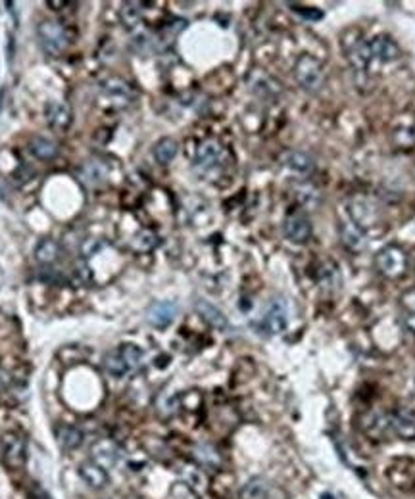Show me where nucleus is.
Masks as SVG:
<instances>
[{
  "instance_id": "f257e3e1",
  "label": "nucleus",
  "mask_w": 415,
  "mask_h": 499,
  "mask_svg": "<svg viewBox=\"0 0 415 499\" xmlns=\"http://www.w3.org/2000/svg\"><path fill=\"white\" fill-rule=\"evenodd\" d=\"M294 77H296V83L304 91L317 93L323 87V83H325L323 64L317 58H313L312 54H302L296 60V65H294Z\"/></svg>"
},
{
  "instance_id": "f03ea898",
  "label": "nucleus",
  "mask_w": 415,
  "mask_h": 499,
  "mask_svg": "<svg viewBox=\"0 0 415 499\" xmlns=\"http://www.w3.org/2000/svg\"><path fill=\"white\" fill-rule=\"evenodd\" d=\"M375 267L386 279H400L408 271V255L400 246H385L375 255Z\"/></svg>"
},
{
  "instance_id": "7ed1b4c3",
  "label": "nucleus",
  "mask_w": 415,
  "mask_h": 499,
  "mask_svg": "<svg viewBox=\"0 0 415 499\" xmlns=\"http://www.w3.org/2000/svg\"><path fill=\"white\" fill-rule=\"evenodd\" d=\"M39 43L48 56H58L67 46V31L56 20H44L37 25Z\"/></svg>"
},
{
  "instance_id": "20e7f679",
  "label": "nucleus",
  "mask_w": 415,
  "mask_h": 499,
  "mask_svg": "<svg viewBox=\"0 0 415 499\" xmlns=\"http://www.w3.org/2000/svg\"><path fill=\"white\" fill-rule=\"evenodd\" d=\"M2 459L10 469H23L27 463V441L18 432H6L0 438Z\"/></svg>"
},
{
  "instance_id": "39448f33",
  "label": "nucleus",
  "mask_w": 415,
  "mask_h": 499,
  "mask_svg": "<svg viewBox=\"0 0 415 499\" xmlns=\"http://www.w3.org/2000/svg\"><path fill=\"white\" fill-rule=\"evenodd\" d=\"M289 325V310L283 298H273L263 315V328L270 334H281Z\"/></svg>"
},
{
  "instance_id": "423d86ee",
  "label": "nucleus",
  "mask_w": 415,
  "mask_h": 499,
  "mask_svg": "<svg viewBox=\"0 0 415 499\" xmlns=\"http://www.w3.org/2000/svg\"><path fill=\"white\" fill-rule=\"evenodd\" d=\"M283 232L286 239L294 242V244H306L308 240L312 239V223L306 215L302 213H292L284 219Z\"/></svg>"
},
{
  "instance_id": "0eeeda50",
  "label": "nucleus",
  "mask_w": 415,
  "mask_h": 499,
  "mask_svg": "<svg viewBox=\"0 0 415 499\" xmlns=\"http://www.w3.org/2000/svg\"><path fill=\"white\" fill-rule=\"evenodd\" d=\"M221 156H223V146L219 145L218 140L208 138V140H204L197 148L195 167H198L200 171H210V169H213L221 161Z\"/></svg>"
},
{
  "instance_id": "6e6552de",
  "label": "nucleus",
  "mask_w": 415,
  "mask_h": 499,
  "mask_svg": "<svg viewBox=\"0 0 415 499\" xmlns=\"http://www.w3.org/2000/svg\"><path fill=\"white\" fill-rule=\"evenodd\" d=\"M367 48H369V56L373 60H379V62H394V60L400 58V48L398 44L394 43L390 36H375L371 41H367Z\"/></svg>"
},
{
  "instance_id": "1a4fd4ad",
  "label": "nucleus",
  "mask_w": 415,
  "mask_h": 499,
  "mask_svg": "<svg viewBox=\"0 0 415 499\" xmlns=\"http://www.w3.org/2000/svg\"><path fill=\"white\" fill-rule=\"evenodd\" d=\"M390 430L404 440L415 438V411L409 407H400L390 415Z\"/></svg>"
},
{
  "instance_id": "9d476101",
  "label": "nucleus",
  "mask_w": 415,
  "mask_h": 499,
  "mask_svg": "<svg viewBox=\"0 0 415 499\" xmlns=\"http://www.w3.org/2000/svg\"><path fill=\"white\" fill-rule=\"evenodd\" d=\"M79 477L83 478V482L87 486H91L93 490H103L110 484L108 470L104 469L103 465H98L93 459L83 461L79 465Z\"/></svg>"
},
{
  "instance_id": "9b49d317",
  "label": "nucleus",
  "mask_w": 415,
  "mask_h": 499,
  "mask_svg": "<svg viewBox=\"0 0 415 499\" xmlns=\"http://www.w3.org/2000/svg\"><path fill=\"white\" fill-rule=\"evenodd\" d=\"M44 117H46V121H48L52 129L56 131H66L67 127L72 125V109H70V106L64 104V102H46V106H44Z\"/></svg>"
},
{
  "instance_id": "f8f14e48",
  "label": "nucleus",
  "mask_w": 415,
  "mask_h": 499,
  "mask_svg": "<svg viewBox=\"0 0 415 499\" xmlns=\"http://www.w3.org/2000/svg\"><path fill=\"white\" fill-rule=\"evenodd\" d=\"M91 455H93V461H96L98 465H103L104 469H108V467H114V465L121 459V451H119V448H117L116 441L103 438V440H98L93 444V448H91Z\"/></svg>"
},
{
  "instance_id": "ddd939ff",
  "label": "nucleus",
  "mask_w": 415,
  "mask_h": 499,
  "mask_svg": "<svg viewBox=\"0 0 415 499\" xmlns=\"http://www.w3.org/2000/svg\"><path fill=\"white\" fill-rule=\"evenodd\" d=\"M175 315H177V305L173 302H156L148 307L146 319L156 328H166L173 323Z\"/></svg>"
},
{
  "instance_id": "4468645a",
  "label": "nucleus",
  "mask_w": 415,
  "mask_h": 499,
  "mask_svg": "<svg viewBox=\"0 0 415 499\" xmlns=\"http://www.w3.org/2000/svg\"><path fill=\"white\" fill-rule=\"evenodd\" d=\"M338 237H341L344 248H348L350 252H362L365 248L364 231L352 221H343L338 225Z\"/></svg>"
},
{
  "instance_id": "2eb2a0df",
  "label": "nucleus",
  "mask_w": 415,
  "mask_h": 499,
  "mask_svg": "<svg viewBox=\"0 0 415 499\" xmlns=\"http://www.w3.org/2000/svg\"><path fill=\"white\" fill-rule=\"evenodd\" d=\"M197 312H198V315L204 319L206 323L211 326V328H218V331H227L229 321H227V317L223 315V312H221L219 307H216V305L210 304V302H206V300H198Z\"/></svg>"
},
{
  "instance_id": "dca6fc26",
  "label": "nucleus",
  "mask_w": 415,
  "mask_h": 499,
  "mask_svg": "<svg viewBox=\"0 0 415 499\" xmlns=\"http://www.w3.org/2000/svg\"><path fill=\"white\" fill-rule=\"evenodd\" d=\"M104 94L112 98L114 102H129L133 98V91L129 87V83L119 77H110L103 83Z\"/></svg>"
},
{
  "instance_id": "f3484780",
  "label": "nucleus",
  "mask_w": 415,
  "mask_h": 499,
  "mask_svg": "<svg viewBox=\"0 0 415 499\" xmlns=\"http://www.w3.org/2000/svg\"><path fill=\"white\" fill-rule=\"evenodd\" d=\"M283 164L296 173H312L315 161L312 156H308L306 152L300 150H289L283 154Z\"/></svg>"
},
{
  "instance_id": "a211bd4d",
  "label": "nucleus",
  "mask_w": 415,
  "mask_h": 499,
  "mask_svg": "<svg viewBox=\"0 0 415 499\" xmlns=\"http://www.w3.org/2000/svg\"><path fill=\"white\" fill-rule=\"evenodd\" d=\"M29 152L35 156L37 159H43V161H48V159L56 158L58 154V146L54 140L46 137H33L29 140Z\"/></svg>"
},
{
  "instance_id": "6ab92c4d",
  "label": "nucleus",
  "mask_w": 415,
  "mask_h": 499,
  "mask_svg": "<svg viewBox=\"0 0 415 499\" xmlns=\"http://www.w3.org/2000/svg\"><path fill=\"white\" fill-rule=\"evenodd\" d=\"M56 438H58L60 446L64 449H70V451L81 448V444L85 440L83 432L77 427H73V425H62V427H58Z\"/></svg>"
},
{
  "instance_id": "aec40b11",
  "label": "nucleus",
  "mask_w": 415,
  "mask_h": 499,
  "mask_svg": "<svg viewBox=\"0 0 415 499\" xmlns=\"http://www.w3.org/2000/svg\"><path fill=\"white\" fill-rule=\"evenodd\" d=\"M60 255V246L56 240L52 239H41L35 244V260L41 265H51L54 261L58 260Z\"/></svg>"
},
{
  "instance_id": "412c9836",
  "label": "nucleus",
  "mask_w": 415,
  "mask_h": 499,
  "mask_svg": "<svg viewBox=\"0 0 415 499\" xmlns=\"http://www.w3.org/2000/svg\"><path fill=\"white\" fill-rule=\"evenodd\" d=\"M177 150H179L177 140L171 137H164L154 145V159H156L158 164H162V166H166V164H169V161L177 156Z\"/></svg>"
},
{
  "instance_id": "4be33fe9",
  "label": "nucleus",
  "mask_w": 415,
  "mask_h": 499,
  "mask_svg": "<svg viewBox=\"0 0 415 499\" xmlns=\"http://www.w3.org/2000/svg\"><path fill=\"white\" fill-rule=\"evenodd\" d=\"M268 495H270V486L263 478L258 477L250 478L241 490L242 499H268Z\"/></svg>"
},
{
  "instance_id": "5701e85b",
  "label": "nucleus",
  "mask_w": 415,
  "mask_h": 499,
  "mask_svg": "<svg viewBox=\"0 0 415 499\" xmlns=\"http://www.w3.org/2000/svg\"><path fill=\"white\" fill-rule=\"evenodd\" d=\"M104 371L108 373L110 376H114V378H124L127 373H129V367H127V363L124 361V357L119 355V352H110V354H106V357H104Z\"/></svg>"
},
{
  "instance_id": "b1692460",
  "label": "nucleus",
  "mask_w": 415,
  "mask_h": 499,
  "mask_svg": "<svg viewBox=\"0 0 415 499\" xmlns=\"http://www.w3.org/2000/svg\"><path fill=\"white\" fill-rule=\"evenodd\" d=\"M81 177L88 185H95V182L103 181L104 177H106V166H104L103 161H98V159H91L81 169Z\"/></svg>"
},
{
  "instance_id": "393cba45",
  "label": "nucleus",
  "mask_w": 415,
  "mask_h": 499,
  "mask_svg": "<svg viewBox=\"0 0 415 499\" xmlns=\"http://www.w3.org/2000/svg\"><path fill=\"white\" fill-rule=\"evenodd\" d=\"M117 352L124 357V361L127 363L129 371L140 367V363H143V350L140 347L135 346V344H124Z\"/></svg>"
},
{
  "instance_id": "a878e982",
  "label": "nucleus",
  "mask_w": 415,
  "mask_h": 499,
  "mask_svg": "<svg viewBox=\"0 0 415 499\" xmlns=\"http://www.w3.org/2000/svg\"><path fill=\"white\" fill-rule=\"evenodd\" d=\"M195 457L198 459V463L204 465V467H218L219 465V455L218 451L210 446H197L195 449Z\"/></svg>"
},
{
  "instance_id": "bb28decb",
  "label": "nucleus",
  "mask_w": 415,
  "mask_h": 499,
  "mask_svg": "<svg viewBox=\"0 0 415 499\" xmlns=\"http://www.w3.org/2000/svg\"><path fill=\"white\" fill-rule=\"evenodd\" d=\"M156 244H158V239H156V234H154L152 231L138 232L135 240H133V248L138 250V252H148V250H152Z\"/></svg>"
},
{
  "instance_id": "cd10ccee",
  "label": "nucleus",
  "mask_w": 415,
  "mask_h": 499,
  "mask_svg": "<svg viewBox=\"0 0 415 499\" xmlns=\"http://www.w3.org/2000/svg\"><path fill=\"white\" fill-rule=\"evenodd\" d=\"M137 6L138 4H135V2H127V4H124V8L119 10V15H121V20H124L127 27H135V25L140 22V8Z\"/></svg>"
},
{
  "instance_id": "c85d7f7f",
  "label": "nucleus",
  "mask_w": 415,
  "mask_h": 499,
  "mask_svg": "<svg viewBox=\"0 0 415 499\" xmlns=\"http://www.w3.org/2000/svg\"><path fill=\"white\" fill-rule=\"evenodd\" d=\"M320 284L321 286H331V284H338V271H336L335 263H327L320 269Z\"/></svg>"
},
{
  "instance_id": "c756f323",
  "label": "nucleus",
  "mask_w": 415,
  "mask_h": 499,
  "mask_svg": "<svg viewBox=\"0 0 415 499\" xmlns=\"http://www.w3.org/2000/svg\"><path fill=\"white\" fill-rule=\"evenodd\" d=\"M396 142L404 148L415 146V129H398L396 131Z\"/></svg>"
},
{
  "instance_id": "7c9ffc66",
  "label": "nucleus",
  "mask_w": 415,
  "mask_h": 499,
  "mask_svg": "<svg viewBox=\"0 0 415 499\" xmlns=\"http://www.w3.org/2000/svg\"><path fill=\"white\" fill-rule=\"evenodd\" d=\"M294 10H296V12H298L300 15H304L306 20H315V22H317V20H321V18H323V12H320V10H315V8H310V10H308V8L296 6Z\"/></svg>"
},
{
  "instance_id": "2f4dec72",
  "label": "nucleus",
  "mask_w": 415,
  "mask_h": 499,
  "mask_svg": "<svg viewBox=\"0 0 415 499\" xmlns=\"http://www.w3.org/2000/svg\"><path fill=\"white\" fill-rule=\"evenodd\" d=\"M406 326L415 334V312H411L408 317H406Z\"/></svg>"
},
{
  "instance_id": "473e14b6",
  "label": "nucleus",
  "mask_w": 415,
  "mask_h": 499,
  "mask_svg": "<svg viewBox=\"0 0 415 499\" xmlns=\"http://www.w3.org/2000/svg\"><path fill=\"white\" fill-rule=\"evenodd\" d=\"M8 384V375L4 373V371L0 369V392H4V388H6Z\"/></svg>"
},
{
  "instance_id": "72a5a7b5",
  "label": "nucleus",
  "mask_w": 415,
  "mask_h": 499,
  "mask_svg": "<svg viewBox=\"0 0 415 499\" xmlns=\"http://www.w3.org/2000/svg\"><path fill=\"white\" fill-rule=\"evenodd\" d=\"M33 499H48V495H46V493H43V492H35V493H33Z\"/></svg>"
},
{
  "instance_id": "f704fd0d",
  "label": "nucleus",
  "mask_w": 415,
  "mask_h": 499,
  "mask_svg": "<svg viewBox=\"0 0 415 499\" xmlns=\"http://www.w3.org/2000/svg\"><path fill=\"white\" fill-rule=\"evenodd\" d=\"M48 6H67V2H48Z\"/></svg>"
},
{
  "instance_id": "c9c22d12",
  "label": "nucleus",
  "mask_w": 415,
  "mask_h": 499,
  "mask_svg": "<svg viewBox=\"0 0 415 499\" xmlns=\"http://www.w3.org/2000/svg\"><path fill=\"white\" fill-rule=\"evenodd\" d=\"M321 499H335V498H333L331 493H325V495H323V498H321Z\"/></svg>"
},
{
  "instance_id": "e433bc0d",
  "label": "nucleus",
  "mask_w": 415,
  "mask_h": 499,
  "mask_svg": "<svg viewBox=\"0 0 415 499\" xmlns=\"http://www.w3.org/2000/svg\"><path fill=\"white\" fill-rule=\"evenodd\" d=\"M414 267H415V260H414Z\"/></svg>"
}]
</instances>
